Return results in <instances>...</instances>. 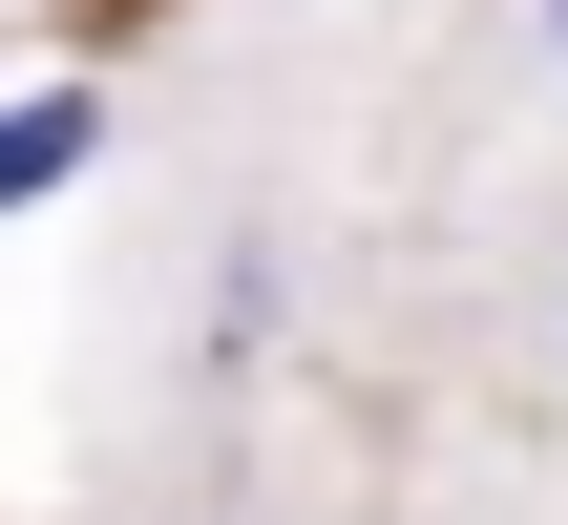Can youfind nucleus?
I'll return each mask as SVG.
<instances>
[{"instance_id": "nucleus-1", "label": "nucleus", "mask_w": 568, "mask_h": 525, "mask_svg": "<svg viewBox=\"0 0 568 525\" xmlns=\"http://www.w3.org/2000/svg\"><path fill=\"white\" fill-rule=\"evenodd\" d=\"M84 168H105V84H21V126H0V189H21V210H63Z\"/></svg>"}, {"instance_id": "nucleus-2", "label": "nucleus", "mask_w": 568, "mask_h": 525, "mask_svg": "<svg viewBox=\"0 0 568 525\" xmlns=\"http://www.w3.org/2000/svg\"><path fill=\"white\" fill-rule=\"evenodd\" d=\"M548 63H568V0H548Z\"/></svg>"}]
</instances>
